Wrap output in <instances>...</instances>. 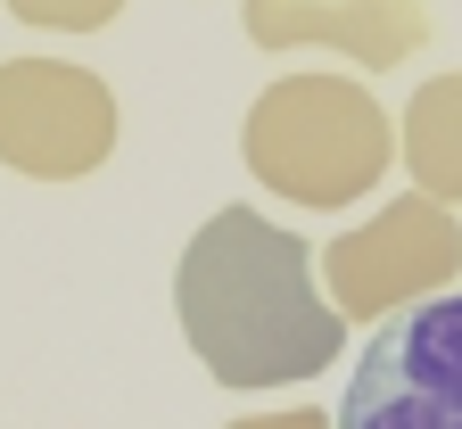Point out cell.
Returning a JSON list of instances; mask_svg holds the SVG:
<instances>
[{"instance_id":"1","label":"cell","mask_w":462,"mask_h":429,"mask_svg":"<svg viewBox=\"0 0 462 429\" xmlns=\"http://www.w3.org/2000/svg\"><path fill=\"white\" fill-rule=\"evenodd\" d=\"M173 314L223 388L314 380L346 347V322L314 289V248L264 223L256 207H215L190 231L182 265H173Z\"/></svg>"},{"instance_id":"2","label":"cell","mask_w":462,"mask_h":429,"mask_svg":"<svg viewBox=\"0 0 462 429\" xmlns=\"http://www.w3.org/2000/svg\"><path fill=\"white\" fill-rule=\"evenodd\" d=\"M240 157L289 207H356L388 173L396 141H388L380 99L356 75H281L248 107Z\"/></svg>"},{"instance_id":"3","label":"cell","mask_w":462,"mask_h":429,"mask_svg":"<svg viewBox=\"0 0 462 429\" xmlns=\"http://www.w3.org/2000/svg\"><path fill=\"white\" fill-rule=\"evenodd\" d=\"M330 429H462V289L388 314Z\"/></svg>"},{"instance_id":"4","label":"cell","mask_w":462,"mask_h":429,"mask_svg":"<svg viewBox=\"0 0 462 429\" xmlns=\"http://www.w3.org/2000/svg\"><path fill=\"white\" fill-rule=\"evenodd\" d=\"M330 273V314L338 322H388L404 305H421L430 289H446L462 273V223L446 207L413 199H388L364 231H346L322 248Z\"/></svg>"},{"instance_id":"5","label":"cell","mask_w":462,"mask_h":429,"mask_svg":"<svg viewBox=\"0 0 462 429\" xmlns=\"http://www.w3.org/2000/svg\"><path fill=\"white\" fill-rule=\"evenodd\" d=\"M116 149V99L67 58H0V165L33 182H75Z\"/></svg>"},{"instance_id":"6","label":"cell","mask_w":462,"mask_h":429,"mask_svg":"<svg viewBox=\"0 0 462 429\" xmlns=\"http://www.w3.org/2000/svg\"><path fill=\"white\" fill-rule=\"evenodd\" d=\"M430 33L421 0H248V42L256 50H346L356 67H396Z\"/></svg>"},{"instance_id":"7","label":"cell","mask_w":462,"mask_h":429,"mask_svg":"<svg viewBox=\"0 0 462 429\" xmlns=\"http://www.w3.org/2000/svg\"><path fill=\"white\" fill-rule=\"evenodd\" d=\"M396 149H404V165H413L430 207H462V75H430L413 91Z\"/></svg>"},{"instance_id":"8","label":"cell","mask_w":462,"mask_h":429,"mask_svg":"<svg viewBox=\"0 0 462 429\" xmlns=\"http://www.w3.org/2000/svg\"><path fill=\"white\" fill-rule=\"evenodd\" d=\"M9 9L25 25H42V33H99L125 0H9Z\"/></svg>"},{"instance_id":"9","label":"cell","mask_w":462,"mask_h":429,"mask_svg":"<svg viewBox=\"0 0 462 429\" xmlns=\"http://www.w3.org/2000/svg\"><path fill=\"white\" fill-rule=\"evenodd\" d=\"M231 429H330L314 405H289V413H256V421H231Z\"/></svg>"}]
</instances>
